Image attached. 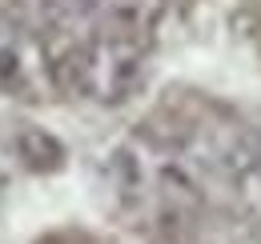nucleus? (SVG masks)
<instances>
[{"label":"nucleus","instance_id":"obj_1","mask_svg":"<svg viewBox=\"0 0 261 244\" xmlns=\"http://www.w3.org/2000/svg\"><path fill=\"white\" fill-rule=\"evenodd\" d=\"M105 176L117 208L141 224H193L197 216L213 212L197 172L161 124L129 132L109 152Z\"/></svg>","mask_w":261,"mask_h":244},{"label":"nucleus","instance_id":"obj_2","mask_svg":"<svg viewBox=\"0 0 261 244\" xmlns=\"http://www.w3.org/2000/svg\"><path fill=\"white\" fill-rule=\"evenodd\" d=\"M53 48H57L65 96H81L93 104H125L145 84L149 36L141 32H81V36L53 40Z\"/></svg>","mask_w":261,"mask_h":244},{"label":"nucleus","instance_id":"obj_3","mask_svg":"<svg viewBox=\"0 0 261 244\" xmlns=\"http://www.w3.org/2000/svg\"><path fill=\"white\" fill-rule=\"evenodd\" d=\"M0 96L29 104L65 96L53 36L24 12H0Z\"/></svg>","mask_w":261,"mask_h":244}]
</instances>
